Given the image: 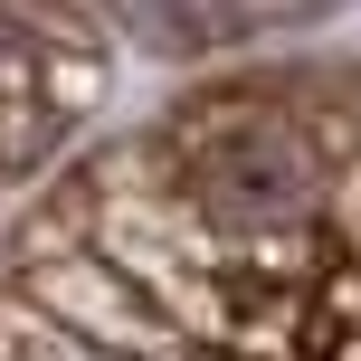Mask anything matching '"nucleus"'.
I'll return each instance as SVG.
<instances>
[{
    "mask_svg": "<svg viewBox=\"0 0 361 361\" xmlns=\"http://www.w3.org/2000/svg\"><path fill=\"white\" fill-rule=\"evenodd\" d=\"M114 86V29L0 10V219L38 190Z\"/></svg>",
    "mask_w": 361,
    "mask_h": 361,
    "instance_id": "nucleus-2",
    "label": "nucleus"
},
{
    "mask_svg": "<svg viewBox=\"0 0 361 361\" xmlns=\"http://www.w3.org/2000/svg\"><path fill=\"white\" fill-rule=\"evenodd\" d=\"M0 361H361V57L209 67L0 219Z\"/></svg>",
    "mask_w": 361,
    "mask_h": 361,
    "instance_id": "nucleus-1",
    "label": "nucleus"
}]
</instances>
